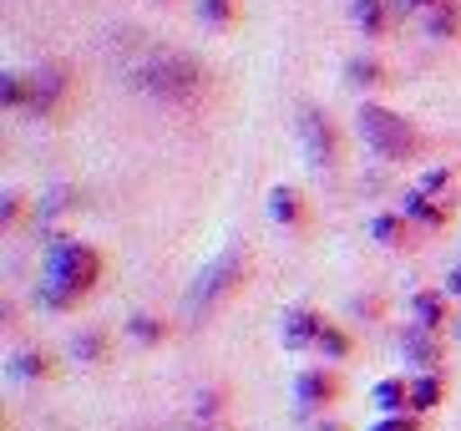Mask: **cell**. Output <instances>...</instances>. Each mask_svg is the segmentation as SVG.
<instances>
[{"instance_id":"obj_29","label":"cell","mask_w":461,"mask_h":431,"mask_svg":"<svg viewBox=\"0 0 461 431\" xmlns=\"http://www.w3.org/2000/svg\"><path fill=\"white\" fill-rule=\"evenodd\" d=\"M441 0H395V11H436Z\"/></svg>"},{"instance_id":"obj_20","label":"cell","mask_w":461,"mask_h":431,"mask_svg":"<svg viewBox=\"0 0 461 431\" xmlns=\"http://www.w3.org/2000/svg\"><path fill=\"white\" fill-rule=\"evenodd\" d=\"M67 208H77V188H51L41 203H36L41 224H51V218H56V214H67Z\"/></svg>"},{"instance_id":"obj_6","label":"cell","mask_w":461,"mask_h":431,"mask_svg":"<svg viewBox=\"0 0 461 431\" xmlns=\"http://www.w3.org/2000/svg\"><path fill=\"white\" fill-rule=\"evenodd\" d=\"M299 137H304V152H310L314 168H335L339 162V133H335V122H330L320 107L299 112Z\"/></svg>"},{"instance_id":"obj_22","label":"cell","mask_w":461,"mask_h":431,"mask_svg":"<svg viewBox=\"0 0 461 431\" xmlns=\"http://www.w3.org/2000/svg\"><path fill=\"white\" fill-rule=\"evenodd\" d=\"M71 351H77V361H82V365H96L102 355H107V335H102V330H86V335H77Z\"/></svg>"},{"instance_id":"obj_24","label":"cell","mask_w":461,"mask_h":431,"mask_svg":"<svg viewBox=\"0 0 461 431\" xmlns=\"http://www.w3.org/2000/svg\"><path fill=\"white\" fill-rule=\"evenodd\" d=\"M314 345L325 351V361H345V355H350V335H345V330H335V325H325Z\"/></svg>"},{"instance_id":"obj_8","label":"cell","mask_w":461,"mask_h":431,"mask_svg":"<svg viewBox=\"0 0 461 431\" xmlns=\"http://www.w3.org/2000/svg\"><path fill=\"white\" fill-rule=\"evenodd\" d=\"M294 396H299V406H325L339 396V381L330 376L325 365H310V371L294 381Z\"/></svg>"},{"instance_id":"obj_13","label":"cell","mask_w":461,"mask_h":431,"mask_svg":"<svg viewBox=\"0 0 461 431\" xmlns=\"http://www.w3.org/2000/svg\"><path fill=\"white\" fill-rule=\"evenodd\" d=\"M269 214L279 218V224H299V218H304V203H299V193L289 188V183H279V188L269 193Z\"/></svg>"},{"instance_id":"obj_27","label":"cell","mask_w":461,"mask_h":431,"mask_svg":"<svg viewBox=\"0 0 461 431\" xmlns=\"http://www.w3.org/2000/svg\"><path fill=\"white\" fill-rule=\"evenodd\" d=\"M15 214H21V193H5V198H0V224L11 229V224H15Z\"/></svg>"},{"instance_id":"obj_11","label":"cell","mask_w":461,"mask_h":431,"mask_svg":"<svg viewBox=\"0 0 461 431\" xmlns=\"http://www.w3.org/2000/svg\"><path fill=\"white\" fill-rule=\"evenodd\" d=\"M401 214L416 218V224H426V229H441V224H447V208H441L436 198H426L420 188H411L406 198H401Z\"/></svg>"},{"instance_id":"obj_7","label":"cell","mask_w":461,"mask_h":431,"mask_svg":"<svg viewBox=\"0 0 461 431\" xmlns=\"http://www.w3.org/2000/svg\"><path fill=\"white\" fill-rule=\"evenodd\" d=\"M401 355L431 376L436 365H441V340H436V330H426V325H406V335H401Z\"/></svg>"},{"instance_id":"obj_10","label":"cell","mask_w":461,"mask_h":431,"mask_svg":"<svg viewBox=\"0 0 461 431\" xmlns=\"http://www.w3.org/2000/svg\"><path fill=\"white\" fill-rule=\"evenodd\" d=\"M426 36L431 41H456L461 36V5L456 0H441L436 11H426Z\"/></svg>"},{"instance_id":"obj_3","label":"cell","mask_w":461,"mask_h":431,"mask_svg":"<svg viewBox=\"0 0 461 431\" xmlns=\"http://www.w3.org/2000/svg\"><path fill=\"white\" fill-rule=\"evenodd\" d=\"M244 274H249V249H244V243H229V249L208 259L203 270H198V280L188 284V295H183V315H188V320L213 315L218 305L244 284Z\"/></svg>"},{"instance_id":"obj_9","label":"cell","mask_w":461,"mask_h":431,"mask_svg":"<svg viewBox=\"0 0 461 431\" xmlns=\"http://www.w3.org/2000/svg\"><path fill=\"white\" fill-rule=\"evenodd\" d=\"M320 330H325V320H320L314 310H304V305L285 310V345H289V351H304V345H314V340H320Z\"/></svg>"},{"instance_id":"obj_25","label":"cell","mask_w":461,"mask_h":431,"mask_svg":"<svg viewBox=\"0 0 461 431\" xmlns=\"http://www.w3.org/2000/svg\"><path fill=\"white\" fill-rule=\"evenodd\" d=\"M127 330H132L142 345H158V340H163V320H152V315H132V320H127Z\"/></svg>"},{"instance_id":"obj_18","label":"cell","mask_w":461,"mask_h":431,"mask_svg":"<svg viewBox=\"0 0 461 431\" xmlns=\"http://www.w3.org/2000/svg\"><path fill=\"white\" fill-rule=\"evenodd\" d=\"M370 234H375L380 243H391V249L406 243V224H401L395 214H375V218H370Z\"/></svg>"},{"instance_id":"obj_28","label":"cell","mask_w":461,"mask_h":431,"mask_svg":"<svg viewBox=\"0 0 461 431\" xmlns=\"http://www.w3.org/2000/svg\"><path fill=\"white\" fill-rule=\"evenodd\" d=\"M370 431H420V426H416L411 417H385L380 426H370Z\"/></svg>"},{"instance_id":"obj_19","label":"cell","mask_w":461,"mask_h":431,"mask_svg":"<svg viewBox=\"0 0 461 431\" xmlns=\"http://www.w3.org/2000/svg\"><path fill=\"white\" fill-rule=\"evenodd\" d=\"M345 77H350L355 87H380V77H385V67H380L375 56H355L350 67H345Z\"/></svg>"},{"instance_id":"obj_5","label":"cell","mask_w":461,"mask_h":431,"mask_svg":"<svg viewBox=\"0 0 461 431\" xmlns=\"http://www.w3.org/2000/svg\"><path fill=\"white\" fill-rule=\"evenodd\" d=\"M71 92V71L67 61H41L26 71V112L31 117H51Z\"/></svg>"},{"instance_id":"obj_26","label":"cell","mask_w":461,"mask_h":431,"mask_svg":"<svg viewBox=\"0 0 461 431\" xmlns=\"http://www.w3.org/2000/svg\"><path fill=\"white\" fill-rule=\"evenodd\" d=\"M447 178H451V173H447V168H431V173H426V178H420V183H416V188H420V193H426V198H431V193H436V188H447Z\"/></svg>"},{"instance_id":"obj_12","label":"cell","mask_w":461,"mask_h":431,"mask_svg":"<svg viewBox=\"0 0 461 431\" xmlns=\"http://www.w3.org/2000/svg\"><path fill=\"white\" fill-rule=\"evenodd\" d=\"M350 15H355V26L366 31V36H380L385 31V0H350Z\"/></svg>"},{"instance_id":"obj_17","label":"cell","mask_w":461,"mask_h":431,"mask_svg":"<svg viewBox=\"0 0 461 431\" xmlns=\"http://www.w3.org/2000/svg\"><path fill=\"white\" fill-rule=\"evenodd\" d=\"M441 391H447V386H441V376H420L416 386H411V411H431L436 401H441Z\"/></svg>"},{"instance_id":"obj_15","label":"cell","mask_w":461,"mask_h":431,"mask_svg":"<svg viewBox=\"0 0 461 431\" xmlns=\"http://www.w3.org/2000/svg\"><path fill=\"white\" fill-rule=\"evenodd\" d=\"M11 376H21V381L51 376V355H46V351H21V355L11 361Z\"/></svg>"},{"instance_id":"obj_16","label":"cell","mask_w":461,"mask_h":431,"mask_svg":"<svg viewBox=\"0 0 461 431\" xmlns=\"http://www.w3.org/2000/svg\"><path fill=\"white\" fill-rule=\"evenodd\" d=\"M441 320H447V299L436 295V289L416 295V325H426V330H441Z\"/></svg>"},{"instance_id":"obj_30","label":"cell","mask_w":461,"mask_h":431,"mask_svg":"<svg viewBox=\"0 0 461 431\" xmlns=\"http://www.w3.org/2000/svg\"><path fill=\"white\" fill-rule=\"evenodd\" d=\"M447 289H451V295H461V264H456V270L447 274Z\"/></svg>"},{"instance_id":"obj_21","label":"cell","mask_w":461,"mask_h":431,"mask_svg":"<svg viewBox=\"0 0 461 431\" xmlns=\"http://www.w3.org/2000/svg\"><path fill=\"white\" fill-rule=\"evenodd\" d=\"M0 102L15 112H26V71H5L0 77Z\"/></svg>"},{"instance_id":"obj_4","label":"cell","mask_w":461,"mask_h":431,"mask_svg":"<svg viewBox=\"0 0 461 431\" xmlns=\"http://www.w3.org/2000/svg\"><path fill=\"white\" fill-rule=\"evenodd\" d=\"M355 127H360V137H366V148L375 152V158H411V152L420 148L416 127H411L401 112L380 107V102H366V107L355 112Z\"/></svg>"},{"instance_id":"obj_1","label":"cell","mask_w":461,"mask_h":431,"mask_svg":"<svg viewBox=\"0 0 461 431\" xmlns=\"http://www.w3.org/2000/svg\"><path fill=\"white\" fill-rule=\"evenodd\" d=\"M102 280V254L82 239H51L46 243V274L36 284L46 310H71L86 289H96Z\"/></svg>"},{"instance_id":"obj_2","label":"cell","mask_w":461,"mask_h":431,"mask_svg":"<svg viewBox=\"0 0 461 431\" xmlns=\"http://www.w3.org/2000/svg\"><path fill=\"white\" fill-rule=\"evenodd\" d=\"M127 81H132L142 96H152V102H167V107H188V102H198L203 96V67L193 61L188 51H173V46H163V51H148L142 61H137L132 71H127Z\"/></svg>"},{"instance_id":"obj_23","label":"cell","mask_w":461,"mask_h":431,"mask_svg":"<svg viewBox=\"0 0 461 431\" xmlns=\"http://www.w3.org/2000/svg\"><path fill=\"white\" fill-rule=\"evenodd\" d=\"M233 15H239L233 0H198V21H203V26H229Z\"/></svg>"},{"instance_id":"obj_14","label":"cell","mask_w":461,"mask_h":431,"mask_svg":"<svg viewBox=\"0 0 461 431\" xmlns=\"http://www.w3.org/2000/svg\"><path fill=\"white\" fill-rule=\"evenodd\" d=\"M375 406L385 411V417H401L411 406V391H406V381H380L375 386Z\"/></svg>"}]
</instances>
